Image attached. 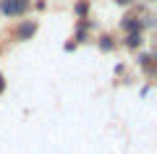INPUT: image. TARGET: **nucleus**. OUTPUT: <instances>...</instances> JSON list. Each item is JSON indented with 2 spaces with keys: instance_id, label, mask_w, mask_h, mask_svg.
<instances>
[{
  "instance_id": "obj_1",
  "label": "nucleus",
  "mask_w": 157,
  "mask_h": 154,
  "mask_svg": "<svg viewBox=\"0 0 157 154\" xmlns=\"http://www.w3.org/2000/svg\"><path fill=\"white\" fill-rule=\"evenodd\" d=\"M26 6H29V0H3V13L6 16H21L24 11H26Z\"/></svg>"
},
{
  "instance_id": "obj_2",
  "label": "nucleus",
  "mask_w": 157,
  "mask_h": 154,
  "mask_svg": "<svg viewBox=\"0 0 157 154\" xmlns=\"http://www.w3.org/2000/svg\"><path fill=\"white\" fill-rule=\"evenodd\" d=\"M32 32H34V24H24V26L18 29V37H29Z\"/></svg>"
},
{
  "instance_id": "obj_3",
  "label": "nucleus",
  "mask_w": 157,
  "mask_h": 154,
  "mask_svg": "<svg viewBox=\"0 0 157 154\" xmlns=\"http://www.w3.org/2000/svg\"><path fill=\"white\" fill-rule=\"evenodd\" d=\"M139 42H141V37H139V34H131V37H128V44H131V47H136Z\"/></svg>"
},
{
  "instance_id": "obj_4",
  "label": "nucleus",
  "mask_w": 157,
  "mask_h": 154,
  "mask_svg": "<svg viewBox=\"0 0 157 154\" xmlns=\"http://www.w3.org/2000/svg\"><path fill=\"white\" fill-rule=\"evenodd\" d=\"M3 89H6V81H3V76H0V94H3Z\"/></svg>"
},
{
  "instance_id": "obj_5",
  "label": "nucleus",
  "mask_w": 157,
  "mask_h": 154,
  "mask_svg": "<svg viewBox=\"0 0 157 154\" xmlns=\"http://www.w3.org/2000/svg\"><path fill=\"white\" fill-rule=\"evenodd\" d=\"M118 3H128V0H118Z\"/></svg>"
}]
</instances>
